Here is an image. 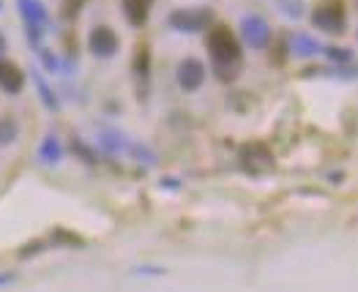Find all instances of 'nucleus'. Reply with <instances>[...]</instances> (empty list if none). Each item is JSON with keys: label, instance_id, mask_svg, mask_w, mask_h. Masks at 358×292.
Here are the masks:
<instances>
[{"label": "nucleus", "instance_id": "obj_6", "mask_svg": "<svg viewBox=\"0 0 358 292\" xmlns=\"http://www.w3.org/2000/svg\"><path fill=\"white\" fill-rule=\"evenodd\" d=\"M22 3V14H25V25H28V36L33 44H38L41 30L47 28V11L38 0H20Z\"/></svg>", "mask_w": 358, "mask_h": 292}, {"label": "nucleus", "instance_id": "obj_18", "mask_svg": "<svg viewBox=\"0 0 358 292\" xmlns=\"http://www.w3.org/2000/svg\"><path fill=\"white\" fill-rule=\"evenodd\" d=\"M11 282H14L11 273H0V287H6V284H11Z\"/></svg>", "mask_w": 358, "mask_h": 292}, {"label": "nucleus", "instance_id": "obj_5", "mask_svg": "<svg viewBox=\"0 0 358 292\" xmlns=\"http://www.w3.org/2000/svg\"><path fill=\"white\" fill-rule=\"evenodd\" d=\"M88 47L96 58H113L118 52V36L113 28H93Z\"/></svg>", "mask_w": 358, "mask_h": 292}, {"label": "nucleus", "instance_id": "obj_12", "mask_svg": "<svg viewBox=\"0 0 358 292\" xmlns=\"http://www.w3.org/2000/svg\"><path fill=\"white\" fill-rule=\"evenodd\" d=\"M290 50H293L296 55H301V58H309V55L320 52V44H317L315 38H309V36L299 33V36H293V41H290Z\"/></svg>", "mask_w": 358, "mask_h": 292}, {"label": "nucleus", "instance_id": "obj_1", "mask_svg": "<svg viewBox=\"0 0 358 292\" xmlns=\"http://www.w3.org/2000/svg\"><path fill=\"white\" fill-rule=\"evenodd\" d=\"M208 52L216 66L224 63H241V44L238 38L233 36V30L224 25H216L208 36Z\"/></svg>", "mask_w": 358, "mask_h": 292}, {"label": "nucleus", "instance_id": "obj_2", "mask_svg": "<svg viewBox=\"0 0 358 292\" xmlns=\"http://www.w3.org/2000/svg\"><path fill=\"white\" fill-rule=\"evenodd\" d=\"M241 167L246 173H255V175H263V173H273V156L266 145L260 143H252V145L241 147Z\"/></svg>", "mask_w": 358, "mask_h": 292}, {"label": "nucleus", "instance_id": "obj_13", "mask_svg": "<svg viewBox=\"0 0 358 292\" xmlns=\"http://www.w3.org/2000/svg\"><path fill=\"white\" fill-rule=\"evenodd\" d=\"M17 134H20L17 123H14L11 117H0V145L14 143V140H17Z\"/></svg>", "mask_w": 358, "mask_h": 292}, {"label": "nucleus", "instance_id": "obj_15", "mask_svg": "<svg viewBox=\"0 0 358 292\" xmlns=\"http://www.w3.org/2000/svg\"><path fill=\"white\" fill-rule=\"evenodd\" d=\"M134 68H137V74H143V80H148V50H145V47L137 50V55H134Z\"/></svg>", "mask_w": 358, "mask_h": 292}, {"label": "nucleus", "instance_id": "obj_3", "mask_svg": "<svg viewBox=\"0 0 358 292\" xmlns=\"http://www.w3.org/2000/svg\"><path fill=\"white\" fill-rule=\"evenodd\" d=\"M312 22H315L320 30H326V33H342V30H345V25H348L342 0H329L326 6H320V8L315 11Z\"/></svg>", "mask_w": 358, "mask_h": 292}, {"label": "nucleus", "instance_id": "obj_11", "mask_svg": "<svg viewBox=\"0 0 358 292\" xmlns=\"http://www.w3.org/2000/svg\"><path fill=\"white\" fill-rule=\"evenodd\" d=\"M38 159L47 161V164H58L60 159H63V147H60V140L55 134H47L44 137V143L38 147Z\"/></svg>", "mask_w": 358, "mask_h": 292}, {"label": "nucleus", "instance_id": "obj_14", "mask_svg": "<svg viewBox=\"0 0 358 292\" xmlns=\"http://www.w3.org/2000/svg\"><path fill=\"white\" fill-rule=\"evenodd\" d=\"M36 88H38V93H41V98H44V107H47V110H58V98L52 96V90L47 88V82H44L41 77H36Z\"/></svg>", "mask_w": 358, "mask_h": 292}, {"label": "nucleus", "instance_id": "obj_10", "mask_svg": "<svg viewBox=\"0 0 358 292\" xmlns=\"http://www.w3.org/2000/svg\"><path fill=\"white\" fill-rule=\"evenodd\" d=\"M150 3L153 0H123V11H126V17H129L131 25H143L148 20Z\"/></svg>", "mask_w": 358, "mask_h": 292}, {"label": "nucleus", "instance_id": "obj_16", "mask_svg": "<svg viewBox=\"0 0 358 292\" xmlns=\"http://www.w3.org/2000/svg\"><path fill=\"white\" fill-rule=\"evenodd\" d=\"M326 52H329V58L336 60V63H348V60L353 58V52H348V50H339V47H329Z\"/></svg>", "mask_w": 358, "mask_h": 292}, {"label": "nucleus", "instance_id": "obj_17", "mask_svg": "<svg viewBox=\"0 0 358 292\" xmlns=\"http://www.w3.org/2000/svg\"><path fill=\"white\" fill-rule=\"evenodd\" d=\"M44 66H47V68H58V63H55V58H52L50 52H44Z\"/></svg>", "mask_w": 358, "mask_h": 292}, {"label": "nucleus", "instance_id": "obj_9", "mask_svg": "<svg viewBox=\"0 0 358 292\" xmlns=\"http://www.w3.org/2000/svg\"><path fill=\"white\" fill-rule=\"evenodd\" d=\"M0 88L6 93H20L25 88V74L20 71V66H14L8 60H0Z\"/></svg>", "mask_w": 358, "mask_h": 292}, {"label": "nucleus", "instance_id": "obj_7", "mask_svg": "<svg viewBox=\"0 0 358 292\" xmlns=\"http://www.w3.org/2000/svg\"><path fill=\"white\" fill-rule=\"evenodd\" d=\"M206 82V66L197 58H186L178 66V85L183 90H197Z\"/></svg>", "mask_w": 358, "mask_h": 292}, {"label": "nucleus", "instance_id": "obj_4", "mask_svg": "<svg viewBox=\"0 0 358 292\" xmlns=\"http://www.w3.org/2000/svg\"><path fill=\"white\" fill-rule=\"evenodd\" d=\"M208 8H178L170 14V25L176 30H183V33H200L210 22Z\"/></svg>", "mask_w": 358, "mask_h": 292}, {"label": "nucleus", "instance_id": "obj_19", "mask_svg": "<svg viewBox=\"0 0 358 292\" xmlns=\"http://www.w3.org/2000/svg\"><path fill=\"white\" fill-rule=\"evenodd\" d=\"M6 55V38H3V33H0V60Z\"/></svg>", "mask_w": 358, "mask_h": 292}, {"label": "nucleus", "instance_id": "obj_8", "mask_svg": "<svg viewBox=\"0 0 358 292\" xmlns=\"http://www.w3.org/2000/svg\"><path fill=\"white\" fill-rule=\"evenodd\" d=\"M243 38H246V44L249 47H255V50H263L266 44H268V38H271V28H268V22L263 20V17H246L243 20Z\"/></svg>", "mask_w": 358, "mask_h": 292}]
</instances>
